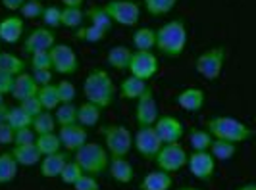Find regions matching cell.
Segmentation results:
<instances>
[{
    "mask_svg": "<svg viewBox=\"0 0 256 190\" xmlns=\"http://www.w3.org/2000/svg\"><path fill=\"white\" fill-rule=\"evenodd\" d=\"M14 85V75H8V73H2L0 71V94H10Z\"/></svg>",
    "mask_w": 256,
    "mask_h": 190,
    "instance_id": "816d5d0a",
    "label": "cell"
},
{
    "mask_svg": "<svg viewBox=\"0 0 256 190\" xmlns=\"http://www.w3.org/2000/svg\"><path fill=\"white\" fill-rule=\"evenodd\" d=\"M18 106H20L24 112H27L31 117H35L37 114L42 112V106H40V102H38L37 94H35V96H29V98H26V100H22Z\"/></svg>",
    "mask_w": 256,
    "mask_h": 190,
    "instance_id": "7dc6e473",
    "label": "cell"
},
{
    "mask_svg": "<svg viewBox=\"0 0 256 190\" xmlns=\"http://www.w3.org/2000/svg\"><path fill=\"white\" fill-rule=\"evenodd\" d=\"M102 8L118 25L135 27L141 19V6L135 0H108Z\"/></svg>",
    "mask_w": 256,
    "mask_h": 190,
    "instance_id": "8992f818",
    "label": "cell"
},
{
    "mask_svg": "<svg viewBox=\"0 0 256 190\" xmlns=\"http://www.w3.org/2000/svg\"><path fill=\"white\" fill-rule=\"evenodd\" d=\"M54 119H56V125L58 127L77 123V106L74 102H70V104H58L56 110H54Z\"/></svg>",
    "mask_w": 256,
    "mask_h": 190,
    "instance_id": "836d02e7",
    "label": "cell"
},
{
    "mask_svg": "<svg viewBox=\"0 0 256 190\" xmlns=\"http://www.w3.org/2000/svg\"><path fill=\"white\" fill-rule=\"evenodd\" d=\"M37 98L42 106V110L46 112H54L56 106L60 104V98H58V92H56V85H46V87H38L37 90Z\"/></svg>",
    "mask_w": 256,
    "mask_h": 190,
    "instance_id": "d590c367",
    "label": "cell"
},
{
    "mask_svg": "<svg viewBox=\"0 0 256 190\" xmlns=\"http://www.w3.org/2000/svg\"><path fill=\"white\" fill-rule=\"evenodd\" d=\"M24 37V19L16 13H10L0 19V42L16 44Z\"/></svg>",
    "mask_w": 256,
    "mask_h": 190,
    "instance_id": "e0dca14e",
    "label": "cell"
},
{
    "mask_svg": "<svg viewBox=\"0 0 256 190\" xmlns=\"http://www.w3.org/2000/svg\"><path fill=\"white\" fill-rule=\"evenodd\" d=\"M0 2H2V6H4L8 12H20V8L24 6L26 0H0Z\"/></svg>",
    "mask_w": 256,
    "mask_h": 190,
    "instance_id": "f5cc1de1",
    "label": "cell"
},
{
    "mask_svg": "<svg viewBox=\"0 0 256 190\" xmlns=\"http://www.w3.org/2000/svg\"><path fill=\"white\" fill-rule=\"evenodd\" d=\"M6 110H8V106H2L0 108V125L6 123Z\"/></svg>",
    "mask_w": 256,
    "mask_h": 190,
    "instance_id": "11a10c76",
    "label": "cell"
},
{
    "mask_svg": "<svg viewBox=\"0 0 256 190\" xmlns=\"http://www.w3.org/2000/svg\"><path fill=\"white\" fill-rule=\"evenodd\" d=\"M48 52H50L52 60V71H56L60 75H72L79 69V58L72 46L56 42Z\"/></svg>",
    "mask_w": 256,
    "mask_h": 190,
    "instance_id": "9c48e42d",
    "label": "cell"
},
{
    "mask_svg": "<svg viewBox=\"0 0 256 190\" xmlns=\"http://www.w3.org/2000/svg\"><path fill=\"white\" fill-rule=\"evenodd\" d=\"M204 90L200 89H185L183 92L178 94V98H176V104L180 106L181 110H185V112H189V114H194V112H200L202 110V106H204Z\"/></svg>",
    "mask_w": 256,
    "mask_h": 190,
    "instance_id": "ffe728a7",
    "label": "cell"
},
{
    "mask_svg": "<svg viewBox=\"0 0 256 190\" xmlns=\"http://www.w3.org/2000/svg\"><path fill=\"white\" fill-rule=\"evenodd\" d=\"M237 190H256V185L254 183H246V185H241Z\"/></svg>",
    "mask_w": 256,
    "mask_h": 190,
    "instance_id": "9f6ffc18",
    "label": "cell"
},
{
    "mask_svg": "<svg viewBox=\"0 0 256 190\" xmlns=\"http://www.w3.org/2000/svg\"><path fill=\"white\" fill-rule=\"evenodd\" d=\"M152 127L154 131H156V135L162 140V144H176L185 135L183 123L178 117H174V115H160Z\"/></svg>",
    "mask_w": 256,
    "mask_h": 190,
    "instance_id": "5bb4252c",
    "label": "cell"
},
{
    "mask_svg": "<svg viewBox=\"0 0 256 190\" xmlns=\"http://www.w3.org/2000/svg\"><path fill=\"white\" fill-rule=\"evenodd\" d=\"M226 46H212L210 50L202 52L196 58V73L200 77H204L206 81H216L222 71H224V63H226Z\"/></svg>",
    "mask_w": 256,
    "mask_h": 190,
    "instance_id": "52a82bcc",
    "label": "cell"
},
{
    "mask_svg": "<svg viewBox=\"0 0 256 190\" xmlns=\"http://www.w3.org/2000/svg\"><path fill=\"white\" fill-rule=\"evenodd\" d=\"M85 17L89 19L90 25H94L96 29H100L104 33H108L112 27H114V21L110 19V15L104 12L102 6H92L85 12Z\"/></svg>",
    "mask_w": 256,
    "mask_h": 190,
    "instance_id": "4dcf8cb0",
    "label": "cell"
},
{
    "mask_svg": "<svg viewBox=\"0 0 256 190\" xmlns=\"http://www.w3.org/2000/svg\"><path fill=\"white\" fill-rule=\"evenodd\" d=\"M31 121H33V117L27 112H24L20 106H12V108L6 110V123L12 127L14 131L24 129V127H31Z\"/></svg>",
    "mask_w": 256,
    "mask_h": 190,
    "instance_id": "e575fe53",
    "label": "cell"
},
{
    "mask_svg": "<svg viewBox=\"0 0 256 190\" xmlns=\"http://www.w3.org/2000/svg\"><path fill=\"white\" fill-rule=\"evenodd\" d=\"M131 42H133L135 50L152 52V48L156 46V29H152V27H139L133 33Z\"/></svg>",
    "mask_w": 256,
    "mask_h": 190,
    "instance_id": "484cf974",
    "label": "cell"
},
{
    "mask_svg": "<svg viewBox=\"0 0 256 190\" xmlns=\"http://www.w3.org/2000/svg\"><path fill=\"white\" fill-rule=\"evenodd\" d=\"M33 81L37 83V87H46L52 85V79H54V71L52 69H40V71H33Z\"/></svg>",
    "mask_w": 256,
    "mask_h": 190,
    "instance_id": "681fc988",
    "label": "cell"
},
{
    "mask_svg": "<svg viewBox=\"0 0 256 190\" xmlns=\"http://www.w3.org/2000/svg\"><path fill=\"white\" fill-rule=\"evenodd\" d=\"M212 135L206 129H192L189 133V146L192 152H206L210 148Z\"/></svg>",
    "mask_w": 256,
    "mask_h": 190,
    "instance_id": "8d00e7d4",
    "label": "cell"
},
{
    "mask_svg": "<svg viewBox=\"0 0 256 190\" xmlns=\"http://www.w3.org/2000/svg\"><path fill=\"white\" fill-rule=\"evenodd\" d=\"M158 169L166 171V173H176L181 167H185L187 164V152L181 146L180 142L176 144H162V148L158 150V154L152 160Z\"/></svg>",
    "mask_w": 256,
    "mask_h": 190,
    "instance_id": "ba28073f",
    "label": "cell"
},
{
    "mask_svg": "<svg viewBox=\"0 0 256 190\" xmlns=\"http://www.w3.org/2000/svg\"><path fill=\"white\" fill-rule=\"evenodd\" d=\"M85 21V12L83 8H62V27L68 29H79Z\"/></svg>",
    "mask_w": 256,
    "mask_h": 190,
    "instance_id": "74e56055",
    "label": "cell"
},
{
    "mask_svg": "<svg viewBox=\"0 0 256 190\" xmlns=\"http://www.w3.org/2000/svg\"><path fill=\"white\" fill-rule=\"evenodd\" d=\"M0 144H4V146L14 144V129L8 123L0 125Z\"/></svg>",
    "mask_w": 256,
    "mask_h": 190,
    "instance_id": "f907efd6",
    "label": "cell"
},
{
    "mask_svg": "<svg viewBox=\"0 0 256 190\" xmlns=\"http://www.w3.org/2000/svg\"><path fill=\"white\" fill-rule=\"evenodd\" d=\"M29 65L33 71H40V69H52V60H50V52L48 50H38L31 54V60Z\"/></svg>",
    "mask_w": 256,
    "mask_h": 190,
    "instance_id": "ee69618b",
    "label": "cell"
},
{
    "mask_svg": "<svg viewBox=\"0 0 256 190\" xmlns=\"http://www.w3.org/2000/svg\"><path fill=\"white\" fill-rule=\"evenodd\" d=\"M158 117H160V114H158V104H156L152 89L148 87L135 100V121H137L139 127H150L156 123Z\"/></svg>",
    "mask_w": 256,
    "mask_h": 190,
    "instance_id": "8fae6325",
    "label": "cell"
},
{
    "mask_svg": "<svg viewBox=\"0 0 256 190\" xmlns=\"http://www.w3.org/2000/svg\"><path fill=\"white\" fill-rule=\"evenodd\" d=\"M83 94H85V102L98 106L100 110L110 108L116 98V85L112 77L104 69L90 71L87 79L83 81Z\"/></svg>",
    "mask_w": 256,
    "mask_h": 190,
    "instance_id": "7a4b0ae2",
    "label": "cell"
},
{
    "mask_svg": "<svg viewBox=\"0 0 256 190\" xmlns=\"http://www.w3.org/2000/svg\"><path fill=\"white\" fill-rule=\"evenodd\" d=\"M178 190H198V189H194V187H181V189Z\"/></svg>",
    "mask_w": 256,
    "mask_h": 190,
    "instance_id": "6f0895ef",
    "label": "cell"
},
{
    "mask_svg": "<svg viewBox=\"0 0 256 190\" xmlns=\"http://www.w3.org/2000/svg\"><path fill=\"white\" fill-rule=\"evenodd\" d=\"M104 37H106V33L96 29L94 25H90V23L76 29V38L81 42H100V40H104Z\"/></svg>",
    "mask_w": 256,
    "mask_h": 190,
    "instance_id": "ab89813d",
    "label": "cell"
},
{
    "mask_svg": "<svg viewBox=\"0 0 256 190\" xmlns=\"http://www.w3.org/2000/svg\"><path fill=\"white\" fill-rule=\"evenodd\" d=\"M37 83L33 81V75L31 73H20V75L14 77V85H12V90H10V96H12L14 100L22 102L29 98V96H35L37 94Z\"/></svg>",
    "mask_w": 256,
    "mask_h": 190,
    "instance_id": "ac0fdd59",
    "label": "cell"
},
{
    "mask_svg": "<svg viewBox=\"0 0 256 190\" xmlns=\"http://www.w3.org/2000/svg\"><path fill=\"white\" fill-rule=\"evenodd\" d=\"M129 75L139 77L142 81H150L158 73V58L154 52L135 50L131 54V60L128 65Z\"/></svg>",
    "mask_w": 256,
    "mask_h": 190,
    "instance_id": "30bf717a",
    "label": "cell"
},
{
    "mask_svg": "<svg viewBox=\"0 0 256 190\" xmlns=\"http://www.w3.org/2000/svg\"><path fill=\"white\" fill-rule=\"evenodd\" d=\"M68 160H70V154L62 152V150L56 154H50V156H42V160L38 162L40 164V175L44 179L60 177V173H62Z\"/></svg>",
    "mask_w": 256,
    "mask_h": 190,
    "instance_id": "d6986e66",
    "label": "cell"
},
{
    "mask_svg": "<svg viewBox=\"0 0 256 190\" xmlns=\"http://www.w3.org/2000/svg\"><path fill=\"white\" fill-rule=\"evenodd\" d=\"M133 146L141 154L144 160H154V156L162 148V140L156 135L154 127H139L135 137H133Z\"/></svg>",
    "mask_w": 256,
    "mask_h": 190,
    "instance_id": "7c38bea8",
    "label": "cell"
},
{
    "mask_svg": "<svg viewBox=\"0 0 256 190\" xmlns=\"http://www.w3.org/2000/svg\"><path fill=\"white\" fill-rule=\"evenodd\" d=\"M142 4H144V10L150 15L158 17V15H166L172 12L176 8L178 0H142Z\"/></svg>",
    "mask_w": 256,
    "mask_h": 190,
    "instance_id": "f35d334b",
    "label": "cell"
},
{
    "mask_svg": "<svg viewBox=\"0 0 256 190\" xmlns=\"http://www.w3.org/2000/svg\"><path fill=\"white\" fill-rule=\"evenodd\" d=\"M85 0H62L64 8H81Z\"/></svg>",
    "mask_w": 256,
    "mask_h": 190,
    "instance_id": "db71d44e",
    "label": "cell"
},
{
    "mask_svg": "<svg viewBox=\"0 0 256 190\" xmlns=\"http://www.w3.org/2000/svg\"><path fill=\"white\" fill-rule=\"evenodd\" d=\"M2 106H6V102H4V94H0V108Z\"/></svg>",
    "mask_w": 256,
    "mask_h": 190,
    "instance_id": "680465c9",
    "label": "cell"
},
{
    "mask_svg": "<svg viewBox=\"0 0 256 190\" xmlns=\"http://www.w3.org/2000/svg\"><path fill=\"white\" fill-rule=\"evenodd\" d=\"M18 169L20 165L14 160V156L10 152L0 154V185L12 183L14 179L18 177Z\"/></svg>",
    "mask_w": 256,
    "mask_h": 190,
    "instance_id": "1f68e13d",
    "label": "cell"
},
{
    "mask_svg": "<svg viewBox=\"0 0 256 190\" xmlns=\"http://www.w3.org/2000/svg\"><path fill=\"white\" fill-rule=\"evenodd\" d=\"M56 92H58L60 104H70V102L76 100V96H77V89L72 81H60V83L56 85Z\"/></svg>",
    "mask_w": 256,
    "mask_h": 190,
    "instance_id": "f6af8a7d",
    "label": "cell"
},
{
    "mask_svg": "<svg viewBox=\"0 0 256 190\" xmlns=\"http://www.w3.org/2000/svg\"><path fill=\"white\" fill-rule=\"evenodd\" d=\"M187 167L189 173L198 181H210L214 177L216 171V160L212 158V154L208 152H191L187 154Z\"/></svg>",
    "mask_w": 256,
    "mask_h": 190,
    "instance_id": "4fadbf2b",
    "label": "cell"
},
{
    "mask_svg": "<svg viewBox=\"0 0 256 190\" xmlns=\"http://www.w3.org/2000/svg\"><path fill=\"white\" fill-rule=\"evenodd\" d=\"M40 2H44V0H40Z\"/></svg>",
    "mask_w": 256,
    "mask_h": 190,
    "instance_id": "91938a15",
    "label": "cell"
},
{
    "mask_svg": "<svg viewBox=\"0 0 256 190\" xmlns=\"http://www.w3.org/2000/svg\"><path fill=\"white\" fill-rule=\"evenodd\" d=\"M54 44H56L54 31L48 29V27H37V29L29 31L26 35L22 48H24L26 54H33V52L38 50H50Z\"/></svg>",
    "mask_w": 256,
    "mask_h": 190,
    "instance_id": "9a60e30c",
    "label": "cell"
},
{
    "mask_svg": "<svg viewBox=\"0 0 256 190\" xmlns=\"http://www.w3.org/2000/svg\"><path fill=\"white\" fill-rule=\"evenodd\" d=\"M58 139H60V144L66 152H76L79 150L87 140H89V133L85 127H81L79 123H72V125L66 127H58Z\"/></svg>",
    "mask_w": 256,
    "mask_h": 190,
    "instance_id": "2e32d148",
    "label": "cell"
},
{
    "mask_svg": "<svg viewBox=\"0 0 256 190\" xmlns=\"http://www.w3.org/2000/svg\"><path fill=\"white\" fill-rule=\"evenodd\" d=\"M0 71L8 73V75H20L26 71V62L10 52H0Z\"/></svg>",
    "mask_w": 256,
    "mask_h": 190,
    "instance_id": "f546056e",
    "label": "cell"
},
{
    "mask_svg": "<svg viewBox=\"0 0 256 190\" xmlns=\"http://www.w3.org/2000/svg\"><path fill=\"white\" fill-rule=\"evenodd\" d=\"M74 189H76V190H98L100 187H98V181H96V177L83 173V175H81V177L74 183Z\"/></svg>",
    "mask_w": 256,
    "mask_h": 190,
    "instance_id": "c3c4849f",
    "label": "cell"
},
{
    "mask_svg": "<svg viewBox=\"0 0 256 190\" xmlns=\"http://www.w3.org/2000/svg\"><path fill=\"white\" fill-rule=\"evenodd\" d=\"M148 89V81H142L139 77L129 75L120 83V96L124 100H137L144 90Z\"/></svg>",
    "mask_w": 256,
    "mask_h": 190,
    "instance_id": "603a6c76",
    "label": "cell"
},
{
    "mask_svg": "<svg viewBox=\"0 0 256 190\" xmlns=\"http://www.w3.org/2000/svg\"><path fill=\"white\" fill-rule=\"evenodd\" d=\"M174 187L172 173H166L162 169H154L142 177L139 189L141 190H170Z\"/></svg>",
    "mask_w": 256,
    "mask_h": 190,
    "instance_id": "7402d4cb",
    "label": "cell"
},
{
    "mask_svg": "<svg viewBox=\"0 0 256 190\" xmlns=\"http://www.w3.org/2000/svg\"><path fill=\"white\" fill-rule=\"evenodd\" d=\"M37 139L35 131L31 127H24V129H18L14 131V144L12 146H24V144H33Z\"/></svg>",
    "mask_w": 256,
    "mask_h": 190,
    "instance_id": "bcb514c9",
    "label": "cell"
},
{
    "mask_svg": "<svg viewBox=\"0 0 256 190\" xmlns=\"http://www.w3.org/2000/svg\"><path fill=\"white\" fill-rule=\"evenodd\" d=\"M31 129L35 131V135H46V133H56V119L52 112L42 110L37 114L31 121Z\"/></svg>",
    "mask_w": 256,
    "mask_h": 190,
    "instance_id": "d6a6232c",
    "label": "cell"
},
{
    "mask_svg": "<svg viewBox=\"0 0 256 190\" xmlns=\"http://www.w3.org/2000/svg\"><path fill=\"white\" fill-rule=\"evenodd\" d=\"M42 12H44V4L40 0H26L18 13L22 19H38Z\"/></svg>",
    "mask_w": 256,
    "mask_h": 190,
    "instance_id": "60d3db41",
    "label": "cell"
},
{
    "mask_svg": "<svg viewBox=\"0 0 256 190\" xmlns=\"http://www.w3.org/2000/svg\"><path fill=\"white\" fill-rule=\"evenodd\" d=\"M131 54H133V50H131L129 46H126V44L112 46V48L108 50V56H106L108 65H110L112 69H118V71H128Z\"/></svg>",
    "mask_w": 256,
    "mask_h": 190,
    "instance_id": "d4e9b609",
    "label": "cell"
},
{
    "mask_svg": "<svg viewBox=\"0 0 256 190\" xmlns=\"http://www.w3.org/2000/svg\"><path fill=\"white\" fill-rule=\"evenodd\" d=\"M156 50L166 58H180L187 48V25L183 19H172L156 29Z\"/></svg>",
    "mask_w": 256,
    "mask_h": 190,
    "instance_id": "6da1fadb",
    "label": "cell"
},
{
    "mask_svg": "<svg viewBox=\"0 0 256 190\" xmlns=\"http://www.w3.org/2000/svg\"><path fill=\"white\" fill-rule=\"evenodd\" d=\"M0 44H2V42H0ZM0 52H2V50H0Z\"/></svg>",
    "mask_w": 256,
    "mask_h": 190,
    "instance_id": "94428289",
    "label": "cell"
},
{
    "mask_svg": "<svg viewBox=\"0 0 256 190\" xmlns=\"http://www.w3.org/2000/svg\"><path fill=\"white\" fill-rule=\"evenodd\" d=\"M74 160L77 162V165L81 167L83 173L92 175V177H100L102 173H106L108 169V162H110V156L106 152L102 144H96V142H85L79 150L74 152Z\"/></svg>",
    "mask_w": 256,
    "mask_h": 190,
    "instance_id": "3957f363",
    "label": "cell"
},
{
    "mask_svg": "<svg viewBox=\"0 0 256 190\" xmlns=\"http://www.w3.org/2000/svg\"><path fill=\"white\" fill-rule=\"evenodd\" d=\"M81 175H83V171H81V167L77 165L76 160H68L64 165V169H62V173H60V181L66 183V185H72V187H74V183H76Z\"/></svg>",
    "mask_w": 256,
    "mask_h": 190,
    "instance_id": "7bdbcfd3",
    "label": "cell"
},
{
    "mask_svg": "<svg viewBox=\"0 0 256 190\" xmlns=\"http://www.w3.org/2000/svg\"><path fill=\"white\" fill-rule=\"evenodd\" d=\"M10 154L14 156V160L18 162V165L22 167H31V165H37L40 162V154L35 148V144H24V146H12Z\"/></svg>",
    "mask_w": 256,
    "mask_h": 190,
    "instance_id": "cb8c5ba5",
    "label": "cell"
},
{
    "mask_svg": "<svg viewBox=\"0 0 256 190\" xmlns=\"http://www.w3.org/2000/svg\"><path fill=\"white\" fill-rule=\"evenodd\" d=\"M106 171L110 173V177L114 179L116 183H122V185H129L135 177L133 165L129 164V160L126 158H110Z\"/></svg>",
    "mask_w": 256,
    "mask_h": 190,
    "instance_id": "44dd1931",
    "label": "cell"
},
{
    "mask_svg": "<svg viewBox=\"0 0 256 190\" xmlns=\"http://www.w3.org/2000/svg\"><path fill=\"white\" fill-rule=\"evenodd\" d=\"M100 115H102V110L98 106H94L90 102H85V104H81L77 108V123L81 127H85V129L87 127H94L98 125Z\"/></svg>",
    "mask_w": 256,
    "mask_h": 190,
    "instance_id": "83f0119b",
    "label": "cell"
},
{
    "mask_svg": "<svg viewBox=\"0 0 256 190\" xmlns=\"http://www.w3.org/2000/svg\"><path fill=\"white\" fill-rule=\"evenodd\" d=\"M208 152L212 154V158L216 162H230V160H233V156L237 154V144L230 142V140L212 139Z\"/></svg>",
    "mask_w": 256,
    "mask_h": 190,
    "instance_id": "4316f807",
    "label": "cell"
},
{
    "mask_svg": "<svg viewBox=\"0 0 256 190\" xmlns=\"http://www.w3.org/2000/svg\"><path fill=\"white\" fill-rule=\"evenodd\" d=\"M206 131L212 135V139L220 140H230V142H244L252 137V129L246 127L243 121L235 119V117H228V115H218V117H212L208 123H206Z\"/></svg>",
    "mask_w": 256,
    "mask_h": 190,
    "instance_id": "277c9868",
    "label": "cell"
},
{
    "mask_svg": "<svg viewBox=\"0 0 256 190\" xmlns=\"http://www.w3.org/2000/svg\"><path fill=\"white\" fill-rule=\"evenodd\" d=\"M40 19H42L44 27H48V29L62 27V23H60V19H62V8H58V6H44V12L40 15Z\"/></svg>",
    "mask_w": 256,
    "mask_h": 190,
    "instance_id": "b9f144b4",
    "label": "cell"
},
{
    "mask_svg": "<svg viewBox=\"0 0 256 190\" xmlns=\"http://www.w3.org/2000/svg\"><path fill=\"white\" fill-rule=\"evenodd\" d=\"M104 148L110 158H126L133 148V135L126 125H104L100 129Z\"/></svg>",
    "mask_w": 256,
    "mask_h": 190,
    "instance_id": "5b68a950",
    "label": "cell"
},
{
    "mask_svg": "<svg viewBox=\"0 0 256 190\" xmlns=\"http://www.w3.org/2000/svg\"><path fill=\"white\" fill-rule=\"evenodd\" d=\"M35 148L38 150L40 156H50V154H56L62 150V144H60V139L56 133H46V135H37L35 139Z\"/></svg>",
    "mask_w": 256,
    "mask_h": 190,
    "instance_id": "f1b7e54d",
    "label": "cell"
}]
</instances>
